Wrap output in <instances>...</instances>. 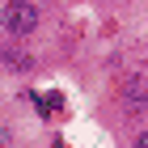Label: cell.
Segmentation results:
<instances>
[{
    "label": "cell",
    "instance_id": "3957f363",
    "mask_svg": "<svg viewBox=\"0 0 148 148\" xmlns=\"http://www.w3.org/2000/svg\"><path fill=\"white\" fill-rule=\"evenodd\" d=\"M0 64H4V72H25V76L34 72V55L21 51L17 42H4V47H0Z\"/></svg>",
    "mask_w": 148,
    "mask_h": 148
},
{
    "label": "cell",
    "instance_id": "277c9868",
    "mask_svg": "<svg viewBox=\"0 0 148 148\" xmlns=\"http://www.w3.org/2000/svg\"><path fill=\"white\" fill-rule=\"evenodd\" d=\"M131 148H148V127H144V131H140L136 140H131Z\"/></svg>",
    "mask_w": 148,
    "mask_h": 148
},
{
    "label": "cell",
    "instance_id": "7a4b0ae2",
    "mask_svg": "<svg viewBox=\"0 0 148 148\" xmlns=\"http://www.w3.org/2000/svg\"><path fill=\"white\" fill-rule=\"evenodd\" d=\"M123 102L131 106V110H140V106H148V76L144 72H131V76H123Z\"/></svg>",
    "mask_w": 148,
    "mask_h": 148
},
{
    "label": "cell",
    "instance_id": "6da1fadb",
    "mask_svg": "<svg viewBox=\"0 0 148 148\" xmlns=\"http://www.w3.org/2000/svg\"><path fill=\"white\" fill-rule=\"evenodd\" d=\"M38 21H42L38 4H17V0L0 4V25H4L9 42H17V38H30V34L38 30Z\"/></svg>",
    "mask_w": 148,
    "mask_h": 148
}]
</instances>
